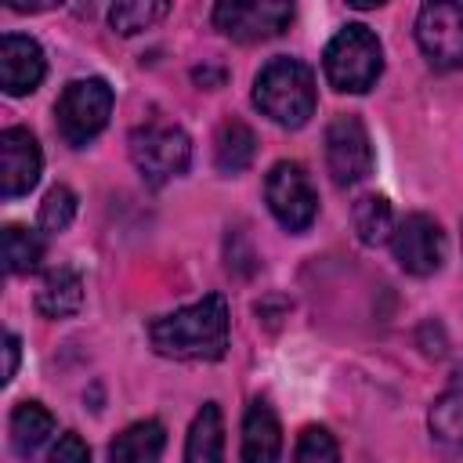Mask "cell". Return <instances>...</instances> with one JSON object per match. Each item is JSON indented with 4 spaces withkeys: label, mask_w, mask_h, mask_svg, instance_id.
Masks as SVG:
<instances>
[{
    "label": "cell",
    "mask_w": 463,
    "mask_h": 463,
    "mask_svg": "<svg viewBox=\"0 0 463 463\" xmlns=\"http://www.w3.org/2000/svg\"><path fill=\"white\" fill-rule=\"evenodd\" d=\"M148 344L174 362H217L228 351V300L206 293L170 315L148 322Z\"/></svg>",
    "instance_id": "1"
},
{
    "label": "cell",
    "mask_w": 463,
    "mask_h": 463,
    "mask_svg": "<svg viewBox=\"0 0 463 463\" xmlns=\"http://www.w3.org/2000/svg\"><path fill=\"white\" fill-rule=\"evenodd\" d=\"M315 72L300 58H271L253 80V105L279 127L297 130L315 116Z\"/></svg>",
    "instance_id": "2"
},
{
    "label": "cell",
    "mask_w": 463,
    "mask_h": 463,
    "mask_svg": "<svg viewBox=\"0 0 463 463\" xmlns=\"http://www.w3.org/2000/svg\"><path fill=\"white\" fill-rule=\"evenodd\" d=\"M322 72L340 94H365L383 72V47L362 22L344 25L322 51Z\"/></svg>",
    "instance_id": "3"
},
{
    "label": "cell",
    "mask_w": 463,
    "mask_h": 463,
    "mask_svg": "<svg viewBox=\"0 0 463 463\" xmlns=\"http://www.w3.org/2000/svg\"><path fill=\"white\" fill-rule=\"evenodd\" d=\"M112 105H116V94L109 87V80L101 76H87V80H72L58 105H54V127H58V137L72 148H83L90 145L105 127H109V116H112Z\"/></svg>",
    "instance_id": "4"
},
{
    "label": "cell",
    "mask_w": 463,
    "mask_h": 463,
    "mask_svg": "<svg viewBox=\"0 0 463 463\" xmlns=\"http://www.w3.org/2000/svg\"><path fill=\"white\" fill-rule=\"evenodd\" d=\"M130 159L137 166V174L148 184H166L174 177H181L192 163V141L181 127L174 123H145L130 134Z\"/></svg>",
    "instance_id": "5"
},
{
    "label": "cell",
    "mask_w": 463,
    "mask_h": 463,
    "mask_svg": "<svg viewBox=\"0 0 463 463\" xmlns=\"http://www.w3.org/2000/svg\"><path fill=\"white\" fill-rule=\"evenodd\" d=\"M264 199L271 217L286 232H304L318 217V195L307 170L297 159H279L264 177Z\"/></svg>",
    "instance_id": "6"
},
{
    "label": "cell",
    "mask_w": 463,
    "mask_h": 463,
    "mask_svg": "<svg viewBox=\"0 0 463 463\" xmlns=\"http://www.w3.org/2000/svg\"><path fill=\"white\" fill-rule=\"evenodd\" d=\"M326 166L336 188H351L373 174V141L354 112H340L326 127Z\"/></svg>",
    "instance_id": "7"
},
{
    "label": "cell",
    "mask_w": 463,
    "mask_h": 463,
    "mask_svg": "<svg viewBox=\"0 0 463 463\" xmlns=\"http://www.w3.org/2000/svg\"><path fill=\"white\" fill-rule=\"evenodd\" d=\"M416 43L423 58L449 72L463 65V4L452 0H434L423 4L416 14Z\"/></svg>",
    "instance_id": "8"
},
{
    "label": "cell",
    "mask_w": 463,
    "mask_h": 463,
    "mask_svg": "<svg viewBox=\"0 0 463 463\" xmlns=\"http://www.w3.org/2000/svg\"><path fill=\"white\" fill-rule=\"evenodd\" d=\"M289 22H293V4L282 0H224L213 7V25L239 43L271 40Z\"/></svg>",
    "instance_id": "9"
},
{
    "label": "cell",
    "mask_w": 463,
    "mask_h": 463,
    "mask_svg": "<svg viewBox=\"0 0 463 463\" xmlns=\"http://www.w3.org/2000/svg\"><path fill=\"white\" fill-rule=\"evenodd\" d=\"M391 250H394V260L402 264V271L427 279L445 260V232L430 213H409L394 228Z\"/></svg>",
    "instance_id": "10"
},
{
    "label": "cell",
    "mask_w": 463,
    "mask_h": 463,
    "mask_svg": "<svg viewBox=\"0 0 463 463\" xmlns=\"http://www.w3.org/2000/svg\"><path fill=\"white\" fill-rule=\"evenodd\" d=\"M43 170V156L36 137L25 127H7L0 134V177H4V199H18L36 188Z\"/></svg>",
    "instance_id": "11"
},
{
    "label": "cell",
    "mask_w": 463,
    "mask_h": 463,
    "mask_svg": "<svg viewBox=\"0 0 463 463\" xmlns=\"http://www.w3.org/2000/svg\"><path fill=\"white\" fill-rule=\"evenodd\" d=\"M47 72L43 47L25 33H4L0 40V87L11 98L33 94Z\"/></svg>",
    "instance_id": "12"
},
{
    "label": "cell",
    "mask_w": 463,
    "mask_h": 463,
    "mask_svg": "<svg viewBox=\"0 0 463 463\" xmlns=\"http://www.w3.org/2000/svg\"><path fill=\"white\" fill-rule=\"evenodd\" d=\"M239 459L242 463H279L282 459V427H279V416L260 398H253L246 405Z\"/></svg>",
    "instance_id": "13"
},
{
    "label": "cell",
    "mask_w": 463,
    "mask_h": 463,
    "mask_svg": "<svg viewBox=\"0 0 463 463\" xmlns=\"http://www.w3.org/2000/svg\"><path fill=\"white\" fill-rule=\"evenodd\" d=\"M163 449H166V427L159 420H137L112 438L109 463H159Z\"/></svg>",
    "instance_id": "14"
},
{
    "label": "cell",
    "mask_w": 463,
    "mask_h": 463,
    "mask_svg": "<svg viewBox=\"0 0 463 463\" xmlns=\"http://www.w3.org/2000/svg\"><path fill=\"white\" fill-rule=\"evenodd\" d=\"M83 304V279L76 268H54L36 289V311L43 318H69Z\"/></svg>",
    "instance_id": "15"
},
{
    "label": "cell",
    "mask_w": 463,
    "mask_h": 463,
    "mask_svg": "<svg viewBox=\"0 0 463 463\" xmlns=\"http://www.w3.org/2000/svg\"><path fill=\"white\" fill-rule=\"evenodd\" d=\"M184 463H224V420L221 405L206 402L184 438Z\"/></svg>",
    "instance_id": "16"
},
{
    "label": "cell",
    "mask_w": 463,
    "mask_h": 463,
    "mask_svg": "<svg viewBox=\"0 0 463 463\" xmlns=\"http://www.w3.org/2000/svg\"><path fill=\"white\" fill-rule=\"evenodd\" d=\"M11 449L22 456V459H33L47 438L54 434V416L40 405V402H18L14 412H11Z\"/></svg>",
    "instance_id": "17"
},
{
    "label": "cell",
    "mask_w": 463,
    "mask_h": 463,
    "mask_svg": "<svg viewBox=\"0 0 463 463\" xmlns=\"http://www.w3.org/2000/svg\"><path fill=\"white\" fill-rule=\"evenodd\" d=\"M257 156V134L242 119H224L213 134V163L221 174H239Z\"/></svg>",
    "instance_id": "18"
},
{
    "label": "cell",
    "mask_w": 463,
    "mask_h": 463,
    "mask_svg": "<svg viewBox=\"0 0 463 463\" xmlns=\"http://www.w3.org/2000/svg\"><path fill=\"white\" fill-rule=\"evenodd\" d=\"M427 427H430V438L441 445V449H463V387L452 383L449 391H441L427 412Z\"/></svg>",
    "instance_id": "19"
},
{
    "label": "cell",
    "mask_w": 463,
    "mask_h": 463,
    "mask_svg": "<svg viewBox=\"0 0 463 463\" xmlns=\"http://www.w3.org/2000/svg\"><path fill=\"white\" fill-rule=\"evenodd\" d=\"M351 224H354V235L365 242V246H380L394 235V213H391V203L383 195H362L351 210Z\"/></svg>",
    "instance_id": "20"
},
{
    "label": "cell",
    "mask_w": 463,
    "mask_h": 463,
    "mask_svg": "<svg viewBox=\"0 0 463 463\" xmlns=\"http://www.w3.org/2000/svg\"><path fill=\"white\" fill-rule=\"evenodd\" d=\"M4 260L11 275H29L40 268L43 260V239L40 232L25 228V224H7L4 228Z\"/></svg>",
    "instance_id": "21"
},
{
    "label": "cell",
    "mask_w": 463,
    "mask_h": 463,
    "mask_svg": "<svg viewBox=\"0 0 463 463\" xmlns=\"http://www.w3.org/2000/svg\"><path fill=\"white\" fill-rule=\"evenodd\" d=\"M166 14H170V4H163V0H123V4L109 7V25L119 36H134L141 29H152Z\"/></svg>",
    "instance_id": "22"
},
{
    "label": "cell",
    "mask_w": 463,
    "mask_h": 463,
    "mask_svg": "<svg viewBox=\"0 0 463 463\" xmlns=\"http://www.w3.org/2000/svg\"><path fill=\"white\" fill-rule=\"evenodd\" d=\"M293 463H340V445H336V438H333L326 427L311 423V427H304L300 438H297Z\"/></svg>",
    "instance_id": "23"
},
{
    "label": "cell",
    "mask_w": 463,
    "mask_h": 463,
    "mask_svg": "<svg viewBox=\"0 0 463 463\" xmlns=\"http://www.w3.org/2000/svg\"><path fill=\"white\" fill-rule=\"evenodd\" d=\"M72 217H76V195H72V188L54 184L43 195V203H40V232L58 235V232H65L72 224Z\"/></svg>",
    "instance_id": "24"
},
{
    "label": "cell",
    "mask_w": 463,
    "mask_h": 463,
    "mask_svg": "<svg viewBox=\"0 0 463 463\" xmlns=\"http://www.w3.org/2000/svg\"><path fill=\"white\" fill-rule=\"evenodd\" d=\"M47 463H90V449H87V441L80 434L69 430V434L58 438V445L47 456Z\"/></svg>",
    "instance_id": "25"
},
{
    "label": "cell",
    "mask_w": 463,
    "mask_h": 463,
    "mask_svg": "<svg viewBox=\"0 0 463 463\" xmlns=\"http://www.w3.org/2000/svg\"><path fill=\"white\" fill-rule=\"evenodd\" d=\"M18 358H22V344H18L14 333H7V336H4V383L14 380V373H18Z\"/></svg>",
    "instance_id": "26"
}]
</instances>
